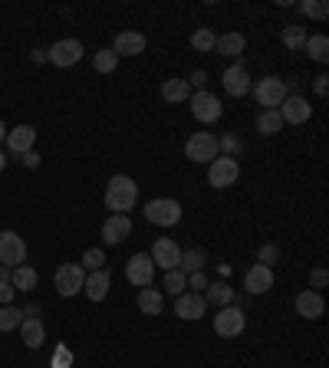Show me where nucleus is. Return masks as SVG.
I'll return each instance as SVG.
<instances>
[{"mask_svg": "<svg viewBox=\"0 0 329 368\" xmlns=\"http://www.w3.org/2000/svg\"><path fill=\"white\" fill-rule=\"evenodd\" d=\"M145 50V36L142 33H135V30H125V33H119L116 36V43H112V53L116 56H138Z\"/></svg>", "mask_w": 329, "mask_h": 368, "instance_id": "19", "label": "nucleus"}, {"mask_svg": "<svg viewBox=\"0 0 329 368\" xmlns=\"http://www.w3.org/2000/svg\"><path fill=\"white\" fill-rule=\"evenodd\" d=\"M20 339H23V345H27V349H40V345L46 342L43 323H40L36 316H27V319L20 323Z\"/></svg>", "mask_w": 329, "mask_h": 368, "instance_id": "22", "label": "nucleus"}, {"mask_svg": "<svg viewBox=\"0 0 329 368\" xmlns=\"http://www.w3.org/2000/svg\"><path fill=\"white\" fill-rule=\"evenodd\" d=\"M221 83H224L227 96H247V92H251V76H247V69H244L240 63L227 66L224 76H221Z\"/></svg>", "mask_w": 329, "mask_h": 368, "instance_id": "16", "label": "nucleus"}, {"mask_svg": "<svg viewBox=\"0 0 329 368\" xmlns=\"http://www.w3.org/2000/svg\"><path fill=\"white\" fill-rule=\"evenodd\" d=\"M145 217L155 227H175L181 221V204L171 201V197H151L149 204H145Z\"/></svg>", "mask_w": 329, "mask_h": 368, "instance_id": "4", "label": "nucleus"}, {"mask_svg": "<svg viewBox=\"0 0 329 368\" xmlns=\"http://www.w3.org/2000/svg\"><path fill=\"white\" fill-rule=\"evenodd\" d=\"M138 201V184L129 175H112L105 184V207L112 214H129Z\"/></svg>", "mask_w": 329, "mask_h": 368, "instance_id": "1", "label": "nucleus"}, {"mask_svg": "<svg viewBox=\"0 0 329 368\" xmlns=\"http://www.w3.org/2000/svg\"><path fill=\"white\" fill-rule=\"evenodd\" d=\"M178 270L184 273V277H191V273H201V270H204V250H181Z\"/></svg>", "mask_w": 329, "mask_h": 368, "instance_id": "28", "label": "nucleus"}, {"mask_svg": "<svg viewBox=\"0 0 329 368\" xmlns=\"http://www.w3.org/2000/svg\"><path fill=\"white\" fill-rule=\"evenodd\" d=\"M132 234V217L129 214H109L103 224V240L109 243V247H116V243H122L125 237Z\"/></svg>", "mask_w": 329, "mask_h": 368, "instance_id": "14", "label": "nucleus"}, {"mask_svg": "<svg viewBox=\"0 0 329 368\" xmlns=\"http://www.w3.org/2000/svg\"><path fill=\"white\" fill-rule=\"evenodd\" d=\"M3 138H7V125L0 122V142H3Z\"/></svg>", "mask_w": 329, "mask_h": 368, "instance_id": "48", "label": "nucleus"}, {"mask_svg": "<svg viewBox=\"0 0 329 368\" xmlns=\"http://www.w3.org/2000/svg\"><path fill=\"white\" fill-rule=\"evenodd\" d=\"M303 50H306V56H310V59H316V63H326V59H329V36H323V33L306 36Z\"/></svg>", "mask_w": 329, "mask_h": 368, "instance_id": "27", "label": "nucleus"}, {"mask_svg": "<svg viewBox=\"0 0 329 368\" xmlns=\"http://www.w3.org/2000/svg\"><path fill=\"white\" fill-rule=\"evenodd\" d=\"M214 332L221 336V339H234L244 332V310L237 306H221L217 316H214Z\"/></svg>", "mask_w": 329, "mask_h": 368, "instance_id": "11", "label": "nucleus"}, {"mask_svg": "<svg viewBox=\"0 0 329 368\" xmlns=\"http://www.w3.org/2000/svg\"><path fill=\"white\" fill-rule=\"evenodd\" d=\"M184 155H188V162H195V164H204V162L211 164L221 155V148H217V138L211 132H195L188 138V145H184Z\"/></svg>", "mask_w": 329, "mask_h": 368, "instance_id": "3", "label": "nucleus"}, {"mask_svg": "<svg viewBox=\"0 0 329 368\" xmlns=\"http://www.w3.org/2000/svg\"><path fill=\"white\" fill-rule=\"evenodd\" d=\"M14 296H17V290L10 283H0V303H3V306H14Z\"/></svg>", "mask_w": 329, "mask_h": 368, "instance_id": "42", "label": "nucleus"}, {"mask_svg": "<svg viewBox=\"0 0 329 368\" xmlns=\"http://www.w3.org/2000/svg\"><path fill=\"white\" fill-rule=\"evenodd\" d=\"M221 112H224V105H221V99H217L214 92H208V89L191 92V116H195L198 122L211 125V122H217V118H221Z\"/></svg>", "mask_w": 329, "mask_h": 368, "instance_id": "5", "label": "nucleus"}, {"mask_svg": "<svg viewBox=\"0 0 329 368\" xmlns=\"http://www.w3.org/2000/svg\"><path fill=\"white\" fill-rule=\"evenodd\" d=\"M277 112H280V118L290 122V125H303V122H310V118H313V105L306 102L303 96H286Z\"/></svg>", "mask_w": 329, "mask_h": 368, "instance_id": "12", "label": "nucleus"}, {"mask_svg": "<svg viewBox=\"0 0 329 368\" xmlns=\"http://www.w3.org/2000/svg\"><path fill=\"white\" fill-rule=\"evenodd\" d=\"M3 164H7V155H3V151H0V171H3Z\"/></svg>", "mask_w": 329, "mask_h": 368, "instance_id": "49", "label": "nucleus"}, {"mask_svg": "<svg viewBox=\"0 0 329 368\" xmlns=\"http://www.w3.org/2000/svg\"><path fill=\"white\" fill-rule=\"evenodd\" d=\"M313 89H316V96H326V92H329V76H316Z\"/></svg>", "mask_w": 329, "mask_h": 368, "instance_id": "44", "label": "nucleus"}, {"mask_svg": "<svg viewBox=\"0 0 329 368\" xmlns=\"http://www.w3.org/2000/svg\"><path fill=\"white\" fill-rule=\"evenodd\" d=\"M273 286V270H267V266L254 263L251 270H247V277H244V290L251 296H264Z\"/></svg>", "mask_w": 329, "mask_h": 368, "instance_id": "17", "label": "nucleus"}, {"mask_svg": "<svg viewBox=\"0 0 329 368\" xmlns=\"http://www.w3.org/2000/svg\"><path fill=\"white\" fill-rule=\"evenodd\" d=\"M151 263L155 266H162L164 273L168 270H178V263H181V247L171 240V237H158L155 243H151Z\"/></svg>", "mask_w": 329, "mask_h": 368, "instance_id": "9", "label": "nucleus"}, {"mask_svg": "<svg viewBox=\"0 0 329 368\" xmlns=\"http://www.w3.org/2000/svg\"><path fill=\"white\" fill-rule=\"evenodd\" d=\"M23 164H27V168H36V164H40V155H36V151H23Z\"/></svg>", "mask_w": 329, "mask_h": 368, "instance_id": "46", "label": "nucleus"}, {"mask_svg": "<svg viewBox=\"0 0 329 368\" xmlns=\"http://www.w3.org/2000/svg\"><path fill=\"white\" fill-rule=\"evenodd\" d=\"M23 312L17 310V306H0V332H10V329H20V319Z\"/></svg>", "mask_w": 329, "mask_h": 368, "instance_id": "32", "label": "nucleus"}, {"mask_svg": "<svg viewBox=\"0 0 329 368\" xmlns=\"http://www.w3.org/2000/svg\"><path fill=\"white\" fill-rule=\"evenodd\" d=\"M10 286L14 290H20V293H30L33 286H36V270L33 266H17V270H10Z\"/></svg>", "mask_w": 329, "mask_h": 368, "instance_id": "26", "label": "nucleus"}, {"mask_svg": "<svg viewBox=\"0 0 329 368\" xmlns=\"http://www.w3.org/2000/svg\"><path fill=\"white\" fill-rule=\"evenodd\" d=\"M299 10H303L306 17H316V20H326V14H329V7L323 3V0H303Z\"/></svg>", "mask_w": 329, "mask_h": 368, "instance_id": "38", "label": "nucleus"}, {"mask_svg": "<svg viewBox=\"0 0 329 368\" xmlns=\"http://www.w3.org/2000/svg\"><path fill=\"white\" fill-rule=\"evenodd\" d=\"M83 283H86V270L79 263H60V270H56V293L60 296H76L83 293Z\"/></svg>", "mask_w": 329, "mask_h": 368, "instance_id": "8", "label": "nucleus"}, {"mask_svg": "<svg viewBox=\"0 0 329 368\" xmlns=\"http://www.w3.org/2000/svg\"><path fill=\"white\" fill-rule=\"evenodd\" d=\"M254 89V96H257V102L264 105V112H273V109H280V102L286 99V83L280 79V76H264Z\"/></svg>", "mask_w": 329, "mask_h": 368, "instance_id": "2", "label": "nucleus"}, {"mask_svg": "<svg viewBox=\"0 0 329 368\" xmlns=\"http://www.w3.org/2000/svg\"><path fill=\"white\" fill-rule=\"evenodd\" d=\"M217 148H224V151H227V158H237V151H240V138H237V135H224V138H217Z\"/></svg>", "mask_w": 329, "mask_h": 368, "instance_id": "39", "label": "nucleus"}, {"mask_svg": "<svg viewBox=\"0 0 329 368\" xmlns=\"http://www.w3.org/2000/svg\"><path fill=\"white\" fill-rule=\"evenodd\" d=\"M244 46H247L244 33H224V36L214 40V53H221V56H240Z\"/></svg>", "mask_w": 329, "mask_h": 368, "instance_id": "25", "label": "nucleus"}, {"mask_svg": "<svg viewBox=\"0 0 329 368\" xmlns=\"http://www.w3.org/2000/svg\"><path fill=\"white\" fill-rule=\"evenodd\" d=\"M138 310L145 312V316H162V310H164L162 290H151V286L138 290Z\"/></svg>", "mask_w": 329, "mask_h": 368, "instance_id": "24", "label": "nucleus"}, {"mask_svg": "<svg viewBox=\"0 0 329 368\" xmlns=\"http://www.w3.org/2000/svg\"><path fill=\"white\" fill-rule=\"evenodd\" d=\"M109 283H112V277H109V270H92L89 277H86V283H83V290H86V296H89L92 303H103L105 296H109Z\"/></svg>", "mask_w": 329, "mask_h": 368, "instance_id": "20", "label": "nucleus"}, {"mask_svg": "<svg viewBox=\"0 0 329 368\" xmlns=\"http://www.w3.org/2000/svg\"><path fill=\"white\" fill-rule=\"evenodd\" d=\"M214 33L211 30H195V36H191V46H195V53H211L214 50Z\"/></svg>", "mask_w": 329, "mask_h": 368, "instance_id": "34", "label": "nucleus"}, {"mask_svg": "<svg viewBox=\"0 0 329 368\" xmlns=\"http://www.w3.org/2000/svg\"><path fill=\"white\" fill-rule=\"evenodd\" d=\"M162 99L164 102H171V105L191 99V86H188V79H164L162 83Z\"/></svg>", "mask_w": 329, "mask_h": 368, "instance_id": "23", "label": "nucleus"}, {"mask_svg": "<svg viewBox=\"0 0 329 368\" xmlns=\"http://www.w3.org/2000/svg\"><path fill=\"white\" fill-rule=\"evenodd\" d=\"M303 43H306V30L303 27H286L284 30V46H290V50H303Z\"/></svg>", "mask_w": 329, "mask_h": 368, "instance_id": "36", "label": "nucleus"}, {"mask_svg": "<svg viewBox=\"0 0 329 368\" xmlns=\"http://www.w3.org/2000/svg\"><path fill=\"white\" fill-rule=\"evenodd\" d=\"M257 263L273 270V263H280V247H273V243H264L260 250H257Z\"/></svg>", "mask_w": 329, "mask_h": 368, "instance_id": "35", "label": "nucleus"}, {"mask_svg": "<svg viewBox=\"0 0 329 368\" xmlns=\"http://www.w3.org/2000/svg\"><path fill=\"white\" fill-rule=\"evenodd\" d=\"M231 299H234V290L227 283H211L204 293V303H214V306H231Z\"/></svg>", "mask_w": 329, "mask_h": 368, "instance_id": "29", "label": "nucleus"}, {"mask_svg": "<svg viewBox=\"0 0 329 368\" xmlns=\"http://www.w3.org/2000/svg\"><path fill=\"white\" fill-rule=\"evenodd\" d=\"M0 283H10V266L0 263Z\"/></svg>", "mask_w": 329, "mask_h": 368, "instance_id": "47", "label": "nucleus"}, {"mask_svg": "<svg viewBox=\"0 0 329 368\" xmlns=\"http://www.w3.org/2000/svg\"><path fill=\"white\" fill-rule=\"evenodd\" d=\"M284 129V118H280V112L273 109V112H260L257 116V132L260 135H277Z\"/></svg>", "mask_w": 329, "mask_h": 368, "instance_id": "30", "label": "nucleus"}, {"mask_svg": "<svg viewBox=\"0 0 329 368\" xmlns=\"http://www.w3.org/2000/svg\"><path fill=\"white\" fill-rule=\"evenodd\" d=\"M188 283H191L195 290H208V280H204V273H191V277H188Z\"/></svg>", "mask_w": 329, "mask_h": 368, "instance_id": "45", "label": "nucleus"}, {"mask_svg": "<svg viewBox=\"0 0 329 368\" xmlns=\"http://www.w3.org/2000/svg\"><path fill=\"white\" fill-rule=\"evenodd\" d=\"M70 362H73L70 349H66V345H60V349H56V355H53V368H70Z\"/></svg>", "mask_w": 329, "mask_h": 368, "instance_id": "40", "label": "nucleus"}, {"mask_svg": "<svg viewBox=\"0 0 329 368\" xmlns=\"http://www.w3.org/2000/svg\"><path fill=\"white\" fill-rule=\"evenodd\" d=\"M310 283H313V290H323V286L329 283V273L323 270V266H316L313 273H310Z\"/></svg>", "mask_w": 329, "mask_h": 368, "instance_id": "41", "label": "nucleus"}, {"mask_svg": "<svg viewBox=\"0 0 329 368\" xmlns=\"http://www.w3.org/2000/svg\"><path fill=\"white\" fill-rule=\"evenodd\" d=\"M240 177V164L237 158H227V155H217L214 162L208 164V184L211 188H231Z\"/></svg>", "mask_w": 329, "mask_h": 368, "instance_id": "6", "label": "nucleus"}, {"mask_svg": "<svg viewBox=\"0 0 329 368\" xmlns=\"http://www.w3.org/2000/svg\"><path fill=\"white\" fill-rule=\"evenodd\" d=\"M204 310H208V303H204V296L201 293H181L175 296V316L178 319H201L204 316Z\"/></svg>", "mask_w": 329, "mask_h": 368, "instance_id": "15", "label": "nucleus"}, {"mask_svg": "<svg viewBox=\"0 0 329 368\" xmlns=\"http://www.w3.org/2000/svg\"><path fill=\"white\" fill-rule=\"evenodd\" d=\"M23 260H27L23 237L14 234V230H0V263L17 270V266H23Z\"/></svg>", "mask_w": 329, "mask_h": 368, "instance_id": "7", "label": "nucleus"}, {"mask_svg": "<svg viewBox=\"0 0 329 368\" xmlns=\"http://www.w3.org/2000/svg\"><path fill=\"white\" fill-rule=\"evenodd\" d=\"M92 66H96V73H112V69L119 66V56H116L112 50H99V53L92 56Z\"/></svg>", "mask_w": 329, "mask_h": 368, "instance_id": "33", "label": "nucleus"}, {"mask_svg": "<svg viewBox=\"0 0 329 368\" xmlns=\"http://www.w3.org/2000/svg\"><path fill=\"white\" fill-rule=\"evenodd\" d=\"M204 83H208V73H204V69H198V73L188 79V86L195 89V92H198V89H204Z\"/></svg>", "mask_w": 329, "mask_h": 368, "instance_id": "43", "label": "nucleus"}, {"mask_svg": "<svg viewBox=\"0 0 329 368\" xmlns=\"http://www.w3.org/2000/svg\"><path fill=\"white\" fill-rule=\"evenodd\" d=\"M3 142L10 145V151L23 155V151H30L33 142H36V129H33V125H17V129H10V132H7V138H3Z\"/></svg>", "mask_w": 329, "mask_h": 368, "instance_id": "21", "label": "nucleus"}, {"mask_svg": "<svg viewBox=\"0 0 329 368\" xmlns=\"http://www.w3.org/2000/svg\"><path fill=\"white\" fill-rule=\"evenodd\" d=\"M125 280L132 283V286H138V290L151 286V280H155V263H151L149 253H135L132 260L125 263Z\"/></svg>", "mask_w": 329, "mask_h": 368, "instance_id": "10", "label": "nucleus"}, {"mask_svg": "<svg viewBox=\"0 0 329 368\" xmlns=\"http://www.w3.org/2000/svg\"><path fill=\"white\" fill-rule=\"evenodd\" d=\"M326 312V303H323V296L316 293V290H303L297 296V316L303 319H319Z\"/></svg>", "mask_w": 329, "mask_h": 368, "instance_id": "18", "label": "nucleus"}, {"mask_svg": "<svg viewBox=\"0 0 329 368\" xmlns=\"http://www.w3.org/2000/svg\"><path fill=\"white\" fill-rule=\"evenodd\" d=\"M162 283H164V293H171V296H181L188 290V277H184L181 270H168Z\"/></svg>", "mask_w": 329, "mask_h": 368, "instance_id": "31", "label": "nucleus"}, {"mask_svg": "<svg viewBox=\"0 0 329 368\" xmlns=\"http://www.w3.org/2000/svg\"><path fill=\"white\" fill-rule=\"evenodd\" d=\"M46 56H50L53 66H63V69H66V66H76V63L83 59V43H79V40H60V43L50 46Z\"/></svg>", "mask_w": 329, "mask_h": 368, "instance_id": "13", "label": "nucleus"}, {"mask_svg": "<svg viewBox=\"0 0 329 368\" xmlns=\"http://www.w3.org/2000/svg\"><path fill=\"white\" fill-rule=\"evenodd\" d=\"M103 263H105V253L99 250V247H92V250L83 253V263H79V266H83V270H89V273H92V270H103Z\"/></svg>", "mask_w": 329, "mask_h": 368, "instance_id": "37", "label": "nucleus"}]
</instances>
